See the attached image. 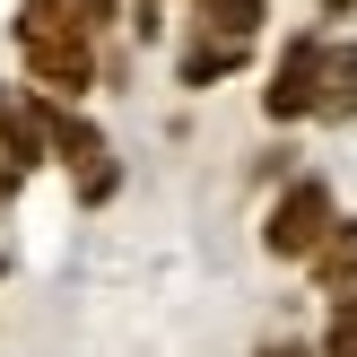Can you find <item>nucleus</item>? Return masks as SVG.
I'll list each match as a JSON object with an SVG mask.
<instances>
[{"label":"nucleus","instance_id":"obj_1","mask_svg":"<svg viewBox=\"0 0 357 357\" xmlns=\"http://www.w3.org/2000/svg\"><path fill=\"white\" fill-rule=\"evenodd\" d=\"M9 44H17L26 87H35V96H52V105H87V96H96V79H105L96 35H87L61 0H17V9H9Z\"/></svg>","mask_w":357,"mask_h":357},{"label":"nucleus","instance_id":"obj_2","mask_svg":"<svg viewBox=\"0 0 357 357\" xmlns=\"http://www.w3.org/2000/svg\"><path fill=\"white\" fill-rule=\"evenodd\" d=\"M340 227V192H331V174H314V166H296L288 183L271 192V209H261V253L271 261H288V271H305L314 261V244Z\"/></svg>","mask_w":357,"mask_h":357},{"label":"nucleus","instance_id":"obj_3","mask_svg":"<svg viewBox=\"0 0 357 357\" xmlns=\"http://www.w3.org/2000/svg\"><path fill=\"white\" fill-rule=\"evenodd\" d=\"M44 139H52V166L70 174V192H79V209H105V201L122 192L114 139L96 131V114H87V105H52V96H44Z\"/></svg>","mask_w":357,"mask_h":357},{"label":"nucleus","instance_id":"obj_4","mask_svg":"<svg viewBox=\"0 0 357 357\" xmlns=\"http://www.w3.org/2000/svg\"><path fill=\"white\" fill-rule=\"evenodd\" d=\"M323 61H331V35H323V26L279 35L271 79H261V122H271V131H296V122L323 114Z\"/></svg>","mask_w":357,"mask_h":357},{"label":"nucleus","instance_id":"obj_5","mask_svg":"<svg viewBox=\"0 0 357 357\" xmlns=\"http://www.w3.org/2000/svg\"><path fill=\"white\" fill-rule=\"evenodd\" d=\"M236 70H253V44H218V35H192L183 26V44H174V87H218V79H236Z\"/></svg>","mask_w":357,"mask_h":357},{"label":"nucleus","instance_id":"obj_6","mask_svg":"<svg viewBox=\"0 0 357 357\" xmlns=\"http://www.w3.org/2000/svg\"><path fill=\"white\" fill-rule=\"evenodd\" d=\"M183 26L192 35H218V44H261V26H271V0H183Z\"/></svg>","mask_w":357,"mask_h":357},{"label":"nucleus","instance_id":"obj_7","mask_svg":"<svg viewBox=\"0 0 357 357\" xmlns=\"http://www.w3.org/2000/svg\"><path fill=\"white\" fill-rule=\"evenodd\" d=\"M305 279H314V296H340V288H357V209H340V227H331V236L314 244Z\"/></svg>","mask_w":357,"mask_h":357},{"label":"nucleus","instance_id":"obj_8","mask_svg":"<svg viewBox=\"0 0 357 357\" xmlns=\"http://www.w3.org/2000/svg\"><path fill=\"white\" fill-rule=\"evenodd\" d=\"M314 122H357V35H331V61H323V114Z\"/></svg>","mask_w":357,"mask_h":357},{"label":"nucleus","instance_id":"obj_9","mask_svg":"<svg viewBox=\"0 0 357 357\" xmlns=\"http://www.w3.org/2000/svg\"><path fill=\"white\" fill-rule=\"evenodd\" d=\"M314 357H357V288L323 296V331H314Z\"/></svg>","mask_w":357,"mask_h":357},{"label":"nucleus","instance_id":"obj_10","mask_svg":"<svg viewBox=\"0 0 357 357\" xmlns=\"http://www.w3.org/2000/svg\"><path fill=\"white\" fill-rule=\"evenodd\" d=\"M61 9H70V17H79V26H87V35H96V44H105V35H114V26H122V0H61Z\"/></svg>","mask_w":357,"mask_h":357},{"label":"nucleus","instance_id":"obj_11","mask_svg":"<svg viewBox=\"0 0 357 357\" xmlns=\"http://www.w3.org/2000/svg\"><path fill=\"white\" fill-rule=\"evenodd\" d=\"M349 17H357V0H314V26H323V35H340Z\"/></svg>","mask_w":357,"mask_h":357},{"label":"nucleus","instance_id":"obj_12","mask_svg":"<svg viewBox=\"0 0 357 357\" xmlns=\"http://www.w3.org/2000/svg\"><path fill=\"white\" fill-rule=\"evenodd\" d=\"M17 192H26V174H17V166H9V157H0V209H9V201H17Z\"/></svg>","mask_w":357,"mask_h":357},{"label":"nucleus","instance_id":"obj_13","mask_svg":"<svg viewBox=\"0 0 357 357\" xmlns=\"http://www.w3.org/2000/svg\"><path fill=\"white\" fill-rule=\"evenodd\" d=\"M261 357H314V340H261Z\"/></svg>","mask_w":357,"mask_h":357}]
</instances>
